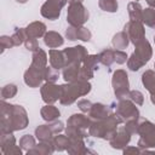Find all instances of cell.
I'll list each match as a JSON object with an SVG mask.
<instances>
[{
    "label": "cell",
    "instance_id": "ffe728a7",
    "mask_svg": "<svg viewBox=\"0 0 155 155\" xmlns=\"http://www.w3.org/2000/svg\"><path fill=\"white\" fill-rule=\"evenodd\" d=\"M48 57H50V64H51V67H53V68H56L58 70L67 67V61H65V56H64V52L63 51L51 48L48 51Z\"/></svg>",
    "mask_w": 155,
    "mask_h": 155
},
{
    "label": "cell",
    "instance_id": "603a6c76",
    "mask_svg": "<svg viewBox=\"0 0 155 155\" xmlns=\"http://www.w3.org/2000/svg\"><path fill=\"white\" fill-rule=\"evenodd\" d=\"M40 115L41 117L47 121V122H52L54 120H57L61 115V111L57 107H54L53 104H46L40 109Z\"/></svg>",
    "mask_w": 155,
    "mask_h": 155
},
{
    "label": "cell",
    "instance_id": "8fae6325",
    "mask_svg": "<svg viewBox=\"0 0 155 155\" xmlns=\"http://www.w3.org/2000/svg\"><path fill=\"white\" fill-rule=\"evenodd\" d=\"M124 30L127 33L130 41L136 45L137 42H139L140 40H143L145 38V29L143 25V22H138V21H130L125 24Z\"/></svg>",
    "mask_w": 155,
    "mask_h": 155
},
{
    "label": "cell",
    "instance_id": "4fadbf2b",
    "mask_svg": "<svg viewBox=\"0 0 155 155\" xmlns=\"http://www.w3.org/2000/svg\"><path fill=\"white\" fill-rule=\"evenodd\" d=\"M41 98L46 104H53L61 98V85L54 82H45L40 88Z\"/></svg>",
    "mask_w": 155,
    "mask_h": 155
},
{
    "label": "cell",
    "instance_id": "f5cc1de1",
    "mask_svg": "<svg viewBox=\"0 0 155 155\" xmlns=\"http://www.w3.org/2000/svg\"><path fill=\"white\" fill-rule=\"evenodd\" d=\"M154 42H155V35H154Z\"/></svg>",
    "mask_w": 155,
    "mask_h": 155
},
{
    "label": "cell",
    "instance_id": "44dd1931",
    "mask_svg": "<svg viewBox=\"0 0 155 155\" xmlns=\"http://www.w3.org/2000/svg\"><path fill=\"white\" fill-rule=\"evenodd\" d=\"M54 147L52 144V140L48 142H40L39 144H35L29 151H27L29 155H51L53 154Z\"/></svg>",
    "mask_w": 155,
    "mask_h": 155
},
{
    "label": "cell",
    "instance_id": "ba28073f",
    "mask_svg": "<svg viewBox=\"0 0 155 155\" xmlns=\"http://www.w3.org/2000/svg\"><path fill=\"white\" fill-rule=\"evenodd\" d=\"M111 85H113V90L116 99L126 98L130 92V81H128V75L126 70L124 69L115 70L111 78Z\"/></svg>",
    "mask_w": 155,
    "mask_h": 155
},
{
    "label": "cell",
    "instance_id": "8d00e7d4",
    "mask_svg": "<svg viewBox=\"0 0 155 155\" xmlns=\"http://www.w3.org/2000/svg\"><path fill=\"white\" fill-rule=\"evenodd\" d=\"M35 138L31 134H24L22 136V138L19 139V147L24 150V151H29L34 145H35Z\"/></svg>",
    "mask_w": 155,
    "mask_h": 155
},
{
    "label": "cell",
    "instance_id": "4dcf8cb0",
    "mask_svg": "<svg viewBox=\"0 0 155 155\" xmlns=\"http://www.w3.org/2000/svg\"><path fill=\"white\" fill-rule=\"evenodd\" d=\"M69 142H70V138L65 134H57V136H53L52 138V144L54 147V150L56 151H64L67 150L68 145H69Z\"/></svg>",
    "mask_w": 155,
    "mask_h": 155
},
{
    "label": "cell",
    "instance_id": "db71d44e",
    "mask_svg": "<svg viewBox=\"0 0 155 155\" xmlns=\"http://www.w3.org/2000/svg\"><path fill=\"white\" fill-rule=\"evenodd\" d=\"M154 69H155V63H154Z\"/></svg>",
    "mask_w": 155,
    "mask_h": 155
},
{
    "label": "cell",
    "instance_id": "c3c4849f",
    "mask_svg": "<svg viewBox=\"0 0 155 155\" xmlns=\"http://www.w3.org/2000/svg\"><path fill=\"white\" fill-rule=\"evenodd\" d=\"M147 2H148V5H149V7L155 8V0H147Z\"/></svg>",
    "mask_w": 155,
    "mask_h": 155
},
{
    "label": "cell",
    "instance_id": "74e56055",
    "mask_svg": "<svg viewBox=\"0 0 155 155\" xmlns=\"http://www.w3.org/2000/svg\"><path fill=\"white\" fill-rule=\"evenodd\" d=\"M16 94H17V86L15 84H7L1 88V98L2 99L13 98Z\"/></svg>",
    "mask_w": 155,
    "mask_h": 155
},
{
    "label": "cell",
    "instance_id": "bcb514c9",
    "mask_svg": "<svg viewBox=\"0 0 155 155\" xmlns=\"http://www.w3.org/2000/svg\"><path fill=\"white\" fill-rule=\"evenodd\" d=\"M50 126H51V130H52V132H53L54 134H58V133H61V132L64 130V126H63V122H62V121L54 120V121H52V122L50 124Z\"/></svg>",
    "mask_w": 155,
    "mask_h": 155
},
{
    "label": "cell",
    "instance_id": "277c9868",
    "mask_svg": "<svg viewBox=\"0 0 155 155\" xmlns=\"http://www.w3.org/2000/svg\"><path fill=\"white\" fill-rule=\"evenodd\" d=\"M153 56V48L150 42L144 38L139 42L134 45V52L127 59V67L132 71L139 70L143 65H145Z\"/></svg>",
    "mask_w": 155,
    "mask_h": 155
},
{
    "label": "cell",
    "instance_id": "e575fe53",
    "mask_svg": "<svg viewBox=\"0 0 155 155\" xmlns=\"http://www.w3.org/2000/svg\"><path fill=\"white\" fill-rule=\"evenodd\" d=\"M98 6L105 12H116L119 8L117 0H98Z\"/></svg>",
    "mask_w": 155,
    "mask_h": 155
},
{
    "label": "cell",
    "instance_id": "8992f818",
    "mask_svg": "<svg viewBox=\"0 0 155 155\" xmlns=\"http://www.w3.org/2000/svg\"><path fill=\"white\" fill-rule=\"evenodd\" d=\"M88 11L82 2H69L67 10V22L73 27H82L88 21Z\"/></svg>",
    "mask_w": 155,
    "mask_h": 155
},
{
    "label": "cell",
    "instance_id": "ac0fdd59",
    "mask_svg": "<svg viewBox=\"0 0 155 155\" xmlns=\"http://www.w3.org/2000/svg\"><path fill=\"white\" fill-rule=\"evenodd\" d=\"M111 108L105 105V104H102V103H94L92 104L90 111H88V116L94 121V120H102V119H105L108 117L110 114H111Z\"/></svg>",
    "mask_w": 155,
    "mask_h": 155
},
{
    "label": "cell",
    "instance_id": "f546056e",
    "mask_svg": "<svg viewBox=\"0 0 155 155\" xmlns=\"http://www.w3.org/2000/svg\"><path fill=\"white\" fill-rule=\"evenodd\" d=\"M15 145H16V138L12 133H1V136H0V149H1L2 154H6Z\"/></svg>",
    "mask_w": 155,
    "mask_h": 155
},
{
    "label": "cell",
    "instance_id": "5bb4252c",
    "mask_svg": "<svg viewBox=\"0 0 155 155\" xmlns=\"http://www.w3.org/2000/svg\"><path fill=\"white\" fill-rule=\"evenodd\" d=\"M44 71H45V69H40V68L30 64L29 68L24 71V76H23L25 85L31 88L39 87L41 85V82L44 81Z\"/></svg>",
    "mask_w": 155,
    "mask_h": 155
},
{
    "label": "cell",
    "instance_id": "d6986e66",
    "mask_svg": "<svg viewBox=\"0 0 155 155\" xmlns=\"http://www.w3.org/2000/svg\"><path fill=\"white\" fill-rule=\"evenodd\" d=\"M25 33L28 39H39L41 36L44 38V35L46 34V24L40 21L31 22L25 27Z\"/></svg>",
    "mask_w": 155,
    "mask_h": 155
},
{
    "label": "cell",
    "instance_id": "9a60e30c",
    "mask_svg": "<svg viewBox=\"0 0 155 155\" xmlns=\"http://www.w3.org/2000/svg\"><path fill=\"white\" fill-rule=\"evenodd\" d=\"M131 133L125 128V126L122 127H119L115 136L109 140V144L113 149H122L126 148L131 140Z\"/></svg>",
    "mask_w": 155,
    "mask_h": 155
},
{
    "label": "cell",
    "instance_id": "5b68a950",
    "mask_svg": "<svg viewBox=\"0 0 155 155\" xmlns=\"http://www.w3.org/2000/svg\"><path fill=\"white\" fill-rule=\"evenodd\" d=\"M92 121L93 120L90 116H86L85 114H73L67 120L65 134L69 138H74V137L85 138L87 137V130L90 128Z\"/></svg>",
    "mask_w": 155,
    "mask_h": 155
},
{
    "label": "cell",
    "instance_id": "2e32d148",
    "mask_svg": "<svg viewBox=\"0 0 155 155\" xmlns=\"http://www.w3.org/2000/svg\"><path fill=\"white\" fill-rule=\"evenodd\" d=\"M65 38L70 41H76V40H81V41H90L92 38L91 31L82 27H73L69 25L65 30Z\"/></svg>",
    "mask_w": 155,
    "mask_h": 155
},
{
    "label": "cell",
    "instance_id": "f907efd6",
    "mask_svg": "<svg viewBox=\"0 0 155 155\" xmlns=\"http://www.w3.org/2000/svg\"><path fill=\"white\" fill-rule=\"evenodd\" d=\"M16 1H17V2H19V4H25L28 0H16Z\"/></svg>",
    "mask_w": 155,
    "mask_h": 155
},
{
    "label": "cell",
    "instance_id": "d6a6232c",
    "mask_svg": "<svg viewBox=\"0 0 155 155\" xmlns=\"http://www.w3.org/2000/svg\"><path fill=\"white\" fill-rule=\"evenodd\" d=\"M142 22H143L145 25H148V27L155 29V8H153V7H147L145 10H143V18H142Z\"/></svg>",
    "mask_w": 155,
    "mask_h": 155
},
{
    "label": "cell",
    "instance_id": "836d02e7",
    "mask_svg": "<svg viewBox=\"0 0 155 155\" xmlns=\"http://www.w3.org/2000/svg\"><path fill=\"white\" fill-rule=\"evenodd\" d=\"M11 39H12V42L15 46H19V45L24 44L25 40L28 39L27 33H25V28H16L13 34L11 35Z\"/></svg>",
    "mask_w": 155,
    "mask_h": 155
},
{
    "label": "cell",
    "instance_id": "30bf717a",
    "mask_svg": "<svg viewBox=\"0 0 155 155\" xmlns=\"http://www.w3.org/2000/svg\"><path fill=\"white\" fill-rule=\"evenodd\" d=\"M67 2L68 0H46L40 8V13L44 18L56 21L59 18L61 10L67 5Z\"/></svg>",
    "mask_w": 155,
    "mask_h": 155
},
{
    "label": "cell",
    "instance_id": "9c48e42d",
    "mask_svg": "<svg viewBox=\"0 0 155 155\" xmlns=\"http://www.w3.org/2000/svg\"><path fill=\"white\" fill-rule=\"evenodd\" d=\"M136 105L137 104L133 103L130 98L119 99V103L116 104V114L122 119L124 122L127 120H131V119L138 120L140 114Z\"/></svg>",
    "mask_w": 155,
    "mask_h": 155
},
{
    "label": "cell",
    "instance_id": "e0dca14e",
    "mask_svg": "<svg viewBox=\"0 0 155 155\" xmlns=\"http://www.w3.org/2000/svg\"><path fill=\"white\" fill-rule=\"evenodd\" d=\"M67 151L70 155H84V154H88V153H94V151H91V150H88L86 148L84 138H80V137L70 138V142H69V145L67 148Z\"/></svg>",
    "mask_w": 155,
    "mask_h": 155
},
{
    "label": "cell",
    "instance_id": "484cf974",
    "mask_svg": "<svg viewBox=\"0 0 155 155\" xmlns=\"http://www.w3.org/2000/svg\"><path fill=\"white\" fill-rule=\"evenodd\" d=\"M127 11L130 16V21L142 22L143 18V7L138 1H131L127 5Z\"/></svg>",
    "mask_w": 155,
    "mask_h": 155
},
{
    "label": "cell",
    "instance_id": "ab89813d",
    "mask_svg": "<svg viewBox=\"0 0 155 155\" xmlns=\"http://www.w3.org/2000/svg\"><path fill=\"white\" fill-rule=\"evenodd\" d=\"M127 98H130L133 103H136L137 105H142L143 103H144V96H143V93L140 92V91H138V90H132V91H130L128 92V94H127Z\"/></svg>",
    "mask_w": 155,
    "mask_h": 155
},
{
    "label": "cell",
    "instance_id": "1f68e13d",
    "mask_svg": "<svg viewBox=\"0 0 155 155\" xmlns=\"http://www.w3.org/2000/svg\"><path fill=\"white\" fill-rule=\"evenodd\" d=\"M98 58H99V63H102L103 65H105L107 68H109L114 63V50H111V48L103 50L98 54Z\"/></svg>",
    "mask_w": 155,
    "mask_h": 155
},
{
    "label": "cell",
    "instance_id": "60d3db41",
    "mask_svg": "<svg viewBox=\"0 0 155 155\" xmlns=\"http://www.w3.org/2000/svg\"><path fill=\"white\" fill-rule=\"evenodd\" d=\"M128 59V56L125 51L122 50H114V63L117 64H124Z\"/></svg>",
    "mask_w": 155,
    "mask_h": 155
},
{
    "label": "cell",
    "instance_id": "f35d334b",
    "mask_svg": "<svg viewBox=\"0 0 155 155\" xmlns=\"http://www.w3.org/2000/svg\"><path fill=\"white\" fill-rule=\"evenodd\" d=\"M98 63H99V58L98 54H87L86 58L84 59L82 64L92 70H97L98 69Z\"/></svg>",
    "mask_w": 155,
    "mask_h": 155
},
{
    "label": "cell",
    "instance_id": "f1b7e54d",
    "mask_svg": "<svg viewBox=\"0 0 155 155\" xmlns=\"http://www.w3.org/2000/svg\"><path fill=\"white\" fill-rule=\"evenodd\" d=\"M142 84L149 91V93H155V70L148 69L142 75Z\"/></svg>",
    "mask_w": 155,
    "mask_h": 155
},
{
    "label": "cell",
    "instance_id": "7bdbcfd3",
    "mask_svg": "<svg viewBox=\"0 0 155 155\" xmlns=\"http://www.w3.org/2000/svg\"><path fill=\"white\" fill-rule=\"evenodd\" d=\"M138 120H134V119H131V120H127L125 121V128L131 133V134H134L138 132Z\"/></svg>",
    "mask_w": 155,
    "mask_h": 155
},
{
    "label": "cell",
    "instance_id": "11a10c76",
    "mask_svg": "<svg viewBox=\"0 0 155 155\" xmlns=\"http://www.w3.org/2000/svg\"><path fill=\"white\" fill-rule=\"evenodd\" d=\"M136 1H138V0H136Z\"/></svg>",
    "mask_w": 155,
    "mask_h": 155
},
{
    "label": "cell",
    "instance_id": "3957f363",
    "mask_svg": "<svg viewBox=\"0 0 155 155\" xmlns=\"http://www.w3.org/2000/svg\"><path fill=\"white\" fill-rule=\"evenodd\" d=\"M92 86L88 81L79 80L74 82H67L61 85V98L59 103L62 105H70L75 101H78L79 97L86 96L90 93Z\"/></svg>",
    "mask_w": 155,
    "mask_h": 155
},
{
    "label": "cell",
    "instance_id": "7dc6e473",
    "mask_svg": "<svg viewBox=\"0 0 155 155\" xmlns=\"http://www.w3.org/2000/svg\"><path fill=\"white\" fill-rule=\"evenodd\" d=\"M144 151H145V150L142 149V148H139L138 145H137V147H126V148H124V153H125V154H127V153L140 154V153H144Z\"/></svg>",
    "mask_w": 155,
    "mask_h": 155
},
{
    "label": "cell",
    "instance_id": "6da1fadb",
    "mask_svg": "<svg viewBox=\"0 0 155 155\" xmlns=\"http://www.w3.org/2000/svg\"><path fill=\"white\" fill-rule=\"evenodd\" d=\"M0 105H1L0 134L21 131L28 126L29 124L28 114H27V110L22 105L6 103L5 99H1Z\"/></svg>",
    "mask_w": 155,
    "mask_h": 155
},
{
    "label": "cell",
    "instance_id": "681fc988",
    "mask_svg": "<svg viewBox=\"0 0 155 155\" xmlns=\"http://www.w3.org/2000/svg\"><path fill=\"white\" fill-rule=\"evenodd\" d=\"M150 101H151V103L155 105V93H151V94H150Z\"/></svg>",
    "mask_w": 155,
    "mask_h": 155
},
{
    "label": "cell",
    "instance_id": "7402d4cb",
    "mask_svg": "<svg viewBox=\"0 0 155 155\" xmlns=\"http://www.w3.org/2000/svg\"><path fill=\"white\" fill-rule=\"evenodd\" d=\"M44 42L50 48H57L64 44V39L59 33L50 30V31H46V34L44 35Z\"/></svg>",
    "mask_w": 155,
    "mask_h": 155
},
{
    "label": "cell",
    "instance_id": "52a82bcc",
    "mask_svg": "<svg viewBox=\"0 0 155 155\" xmlns=\"http://www.w3.org/2000/svg\"><path fill=\"white\" fill-rule=\"evenodd\" d=\"M139 139L137 145L145 151H148V148H155V124H153L149 120H145L139 124L138 132Z\"/></svg>",
    "mask_w": 155,
    "mask_h": 155
},
{
    "label": "cell",
    "instance_id": "d590c367",
    "mask_svg": "<svg viewBox=\"0 0 155 155\" xmlns=\"http://www.w3.org/2000/svg\"><path fill=\"white\" fill-rule=\"evenodd\" d=\"M59 78V70L53 67H46L44 71V80L46 82H56Z\"/></svg>",
    "mask_w": 155,
    "mask_h": 155
},
{
    "label": "cell",
    "instance_id": "b9f144b4",
    "mask_svg": "<svg viewBox=\"0 0 155 155\" xmlns=\"http://www.w3.org/2000/svg\"><path fill=\"white\" fill-rule=\"evenodd\" d=\"M0 46H1V53H2V52H5V50L11 48V47H13L15 45H13V42H12L11 36H8V35H2V36L0 38Z\"/></svg>",
    "mask_w": 155,
    "mask_h": 155
},
{
    "label": "cell",
    "instance_id": "f6af8a7d",
    "mask_svg": "<svg viewBox=\"0 0 155 155\" xmlns=\"http://www.w3.org/2000/svg\"><path fill=\"white\" fill-rule=\"evenodd\" d=\"M24 45H25V48L28 51H31V52H34V51H36L39 48V44H38L36 39H27Z\"/></svg>",
    "mask_w": 155,
    "mask_h": 155
},
{
    "label": "cell",
    "instance_id": "7a4b0ae2",
    "mask_svg": "<svg viewBox=\"0 0 155 155\" xmlns=\"http://www.w3.org/2000/svg\"><path fill=\"white\" fill-rule=\"evenodd\" d=\"M121 122H124L122 119L116 113L115 114L111 113L105 119L92 121V124L88 128V136L110 140L115 136V133L119 128V125Z\"/></svg>",
    "mask_w": 155,
    "mask_h": 155
},
{
    "label": "cell",
    "instance_id": "d4e9b609",
    "mask_svg": "<svg viewBox=\"0 0 155 155\" xmlns=\"http://www.w3.org/2000/svg\"><path fill=\"white\" fill-rule=\"evenodd\" d=\"M30 64L34 65V67H38L40 69H45L47 67V53L42 48L39 47L36 51L33 52Z\"/></svg>",
    "mask_w": 155,
    "mask_h": 155
},
{
    "label": "cell",
    "instance_id": "ee69618b",
    "mask_svg": "<svg viewBox=\"0 0 155 155\" xmlns=\"http://www.w3.org/2000/svg\"><path fill=\"white\" fill-rule=\"evenodd\" d=\"M92 107V103L88 101V99H81L78 102V108L82 111V113H88L90 109Z\"/></svg>",
    "mask_w": 155,
    "mask_h": 155
},
{
    "label": "cell",
    "instance_id": "7c38bea8",
    "mask_svg": "<svg viewBox=\"0 0 155 155\" xmlns=\"http://www.w3.org/2000/svg\"><path fill=\"white\" fill-rule=\"evenodd\" d=\"M63 52H64V56H65L67 65H69V64H82L84 59L88 54L87 50L82 45L67 47V48L63 50Z\"/></svg>",
    "mask_w": 155,
    "mask_h": 155
},
{
    "label": "cell",
    "instance_id": "4316f807",
    "mask_svg": "<svg viewBox=\"0 0 155 155\" xmlns=\"http://www.w3.org/2000/svg\"><path fill=\"white\" fill-rule=\"evenodd\" d=\"M130 38L127 35V33L125 30L122 31H119L116 33L114 36H113V40H111V44L114 46L115 50H124V48H127L128 44H130Z\"/></svg>",
    "mask_w": 155,
    "mask_h": 155
},
{
    "label": "cell",
    "instance_id": "83f0119b",
    "mask_svg": "<svg viewBox=\"0 0 155 155\" xmlns=\"http://www.w3.org/2000/svg\"><path fill=\"white\" fill-rule=\"evenodd\" d=\"M53 132L50 125H39L35 128V137L39 142H48L53 138Z\"/></svg>",
    "mask_w": 155,
    "mask_h": 155
},
{
    "label": "cell",
    "instance_id": "816d5d0a",
    "mask_svg": "<svg viewBox=\"0 0 155 155\" xmlns=\"http://www.w3.org/2000/svg\"><path fill=\"white\" fill-rule=\"evenodd\" d=\"M69 2H75V1H80V2H82L84 0H68Z\"/></svg>",
    "mask_w": 155,
    "mask_h": 155
},
{
    "label": "cell",
    "instance_id": "cb8c5ba5",
    "mask_svg": "<svg viewBox=\"0 0 155 155\" xmlns=\"http://www.w3.org/2000/svg\"><path fill=\"white\" fill-rule=\"evenodd\" d=\"M80 67L81 64H69L65 68H63V79L65 82H74L79 81V75H80Z\"/></svg>",
    "mask_w": 155,
    "mask_h": 155
}]
</instances>
